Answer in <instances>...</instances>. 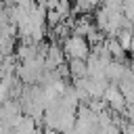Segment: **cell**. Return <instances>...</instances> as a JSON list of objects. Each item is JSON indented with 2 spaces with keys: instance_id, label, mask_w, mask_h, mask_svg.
<instances>
[{
  "instance_id": "obj_1",
  "label": "cell",
  "mask_w": 134,
  "mask_h": 134,
  "mask_svg": "<svg viewBox=\"0 0 134 134\" xmlns=\"http://www.w3.org/2000/svg\"><path fill=\"white\" fill-rule=\"evenodd\" d=\"M92 46H90V42L86 40V38H82V36H67L65 40H63V52H65V57H69V59H82V61H86L88 57H90V50Z\"/></svg>"
},
{
  "instance_id": "obj_2",
  "label": "cell",
  "mask_w": 134,
  "mask_h": 134,
  "mask_svg": "<svg viewBox=\"0 0 134 134\" xmlns=\"http://www.w3.org/2000/svg\"><path fill=\"white\" fill-rule=\"evenodd\" d=\"M100 4V0H75V6H77V10L80 13H90V10H94L96 6Z\"/></svg>"
}]
</instances>
